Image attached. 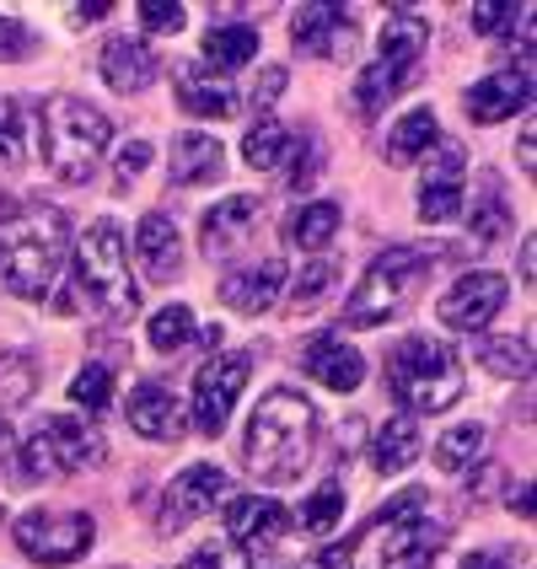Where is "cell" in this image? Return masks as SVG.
Segmentation results:
<instances>
[{"label": "cell", "mask_w": 537, "mask_h": 569, "mask_svg": "<svg viewBox=\"0 0 537 569\" xmlns=\"http://www.w3.org/2000/svg\"><path fill=\"white\" fill-rule=\"evenodd\" d=\"M312 436H317V413L301 392L275 387L263 392V403L248 419V436H242V462L258 483L280 489L290 478H301V468L312 462Z\"/></svg>", "instance_id": "1"}, {"label": "cell", "mask_w": 537, "mask_h": 569, "mask_svg": "<svg viewBox=\"0 0 537 569\" xmlns=\"http://www.w3.org/2000/svg\"><path fill=\"white\" fill-rule=\"evenodd\" d=\"M64 210L54 204H11L0 221V284L22 301H43L64 263Z\"/></svg>", "instance_id": "2"}, {"label": "cell", "mask_w": 537, "mask_h": 569, "mask_svg": "<svg viewBox=\"0 0 537 569\" xmlns=\"http://www.w3.org/2000/svg\"><path fill=\"white\" fill-rule=\"evenodd\" d=\"M113 140L108 113L81 102V97H49L38 108V146H43V167L60 183H92L97 161Z\"/></svg>", "instance_id": "3"}, {"label": "cell", "mask_w": 537, "mask_h": 569, "mask_svg": "<svg viewBox=\"0 0 537 569\" xmlns=\"http://www.w3.org/2000/svg\"><path fill=\"white\" fill-rule=\"evenodd\" d=\"M463 360L446 339H430V333H414L404 345L387 355V392L414 413H441L463 398Z\"/></svg>", "instance_id": "4"}, {"label": "cell", "mask_w": 537, "mask_h": 569, "mask_svg": "<svg viewBox=\"0 0 537 569\" xmlns=\"http://www.w3.org/2000/svg\"><path fill=\"white\" fill-rule=\"evenodd\" d=\"M76 290L87 296L102 322H135L140 312V290L129 280V248L119 221H92L87 237L76 242Z\"/></svg>", "instance_id": "5"}, {"label": "cell", "mask_w": 537, "mask_h": 569, "mask_svg": "<svg viewBox=\"0 0 537 569\" xmlns=\"http://www.w3.org/2000/svg\"><path fill=\"white\" fill-rule=\"evenodd\" d=\"M102 462H108V441L81 413H49L43 425H32L28 441L17 446V473L28 483L81 473V468H102Z\"/></svg>", "instance_id": "6"}, {"label": "cell", "mask_w": 537, "mask_h": 569, "mask_svg": "<svg viewBox=\"0 0 537 569\" xmlns=\"http://www.w3.org/2000/svg\"><path fill=\"white\" fill-rule=\"evenodd\" d=\"M430 280V253L419 248H387L371 258L366 280L355 284V296L345 301V328H381L419 296V284Z\"/></svg>", "instance_id": "7"}, {"label": "cell", "mask_w": 537, "mask_h": 569, "mask_svg": "<svg viewBox=\"0 0 537 569\" xmlns=\"http://www.w3.org/2000/svg\"><path fill=\"white\" fill-rule=\"evenodd\" d=\"M381 538V569H430L441 553V527L425 516V489H404L392 506L377 510Z\"/></svg>", "instance_id": "8"}, {"label": "cell", "mask_w": 537, "mask_h": 569, "mask_svg": "<svg viewBox=\"0 0 537 569\" xmlns=\"http://www.w3.org/2000/svg\"><path fill=\"white\" fill-rule=\"evenodd\" d=\"M17 548L28 553L32 565L43 569H60V565H76L87 548L97 542V521L87 510H28L17 527H11Z\"/></svg>", "instance_id": "9"}, {"label": "cell", "mask_w": 537, "mask_h": 569, "mask_svg": "<svg viewBox=\"0 0 537 569\" xmlns=\"http://www.w3.org/2000/svg\"><path fill=\"white\" fill-rule=\"evenodd\" d=\"M253 377V349H231V355H210L193 377V430L199 436H221L231 409H237V392Z\"/></svg>", "instance_id": "10"}, {"label": "cell", "mask_w": 537, "mask_h": 569, "mask_svg": "<svg viewBox=\"0 0 537 569\" xmlns=\"http://www.w3.org/2000/svg\"><path fill=\"white\" fill-rule=\"evenodd\" d=\"M226 495H231L226 468H216V462H193V468H183V473L167 483L161 510H157V532H183L189 521H199V516H210L216 506H226Z\"/></svg>", "instance_id": "11"}, {"label": "cell", "mask_w": 537, "mask_h": 569, "mask_svg": "<svg viewBox=\"0 0 537 569\" xmlns=\"http://www.w3.org/2000/svg\"><path fill=\"white\" fill-rule=\"evenodd\" d=\"M506 296H510L506 274L474 269V274H463V280L451 284L441 301H436V317H441L446 328H457V333H484V328L500 317Z\"/></svg>", "instance_id": "12"}, {"label": "cell", "mask_w": 537, "mask_h": 569, "mask_svg": "<svg viewBox=\"0 0 537 569\" xmlns=\"http://www.w3.org/2000/svg\"><path fill=\"white\" fill-rule=\"evenodd\" d=\"M463 172H468L463 146L457 140H436L425 183H419V221L425 226H446L463 216Z\"/></svg>", "instance_id": "13"}, {"label": "cell", "mask_w": 537, "mask_h": 569, "mask_svg": "<svg viewBox=\"0 0 537 569\" xmlns=\"http://www.w3.org/2000/svg\"><path fill=\"white\" fill-rule=\"evenodd\" d=\"M290 43L312 60H349L355 54V17L345 6H301L290 17Z\"/></svg>", "instance_id": "14"}, {"label": "cell", "mask_w": 537, "mask_h": 569, "mask_svg": "<svg viewBox=\"0 0 537 569\" xmlns=\"http://www.w3.org/2000/svg\"><path fill=\"white\" fill-rule=\"evenodd\" d=\"M125 419H129V430L146 436V441H183V436H189V413L178 403V392L161 387V381H140V387L129 392Z\"/></svg>", "instance_id": "15"}, {"label": "cell", "mask_w": 537, "mask_h": 569, "mask_svg": "<svg viewBox=\"0 0 537 569\" xmlns=\"http://www.w3.org/2000/svg\"><path fill=\"white\" fill-rule=\"evenodd\" d=\"M258 216H263L258 193H231L216 210H205V221H199V248H205V258H231L253 237Z\"/></svg>", "instance_id": "16"}, {"label": "cell", "mask_w": 537, "mask_h": 569, "mask_svg": "<svg viewBox=\"0 0 537 569\" xmlns=\"http://www.w3.org/2000/svg\"><path fill=\"white\" fill-rule=\"evenodd\" d=\"M97 70H102V81H108L119 97H135L161 76V54L146 43V38H129L125 32V38H108V49H102Z\"/></svg>", "instance_id": "17"}, {"label": "cell", "mask_w": 537, "mask_h": 569, "mask_svg": "<svg viewBox=\"0 0 537 569\" xmlns=\"http://www.w3.org/2000/svg\"><path fill=\"white\" fill-rule=\"evenodd\" d=\"M527 102H533V70L527 64L495 70V76H484L474 92H468V119L474 124H500L510 113H521Z\"/></svg>", "instance_id": "18"}, {"label": "cell", "mask_w": 537, "mask_h": 569, "mask_svg": "<svg viewBox=\"0 0 537 569\" xmlns=\"http://www.w3.org/2000/svg\"><path fill=\"white\" fill-rule=\"evenodd\" d=\"M285 274H290V269H285V258H258V263H248V269L226 274V280H221V301L231 307V312H242V317L269 312V307L280 301Z\"/></svg>", "instance_id": "19"}, {"label": "cell", "mask_w": 537, "mask_h": 569, "mask_svg": "<svg viewBox=\"0 0 537 569\" xmlns=\"http://www.w3.org/2000/svg\"><path fill=\"white\" fill-rule=\"evenodd\" d=\"M301 371L322 381L328 392H355L366 381V360H360L355 345H345V333H317L307 355H301Z\"/></svg>", "instance_id": "20"}, {"label": "cell", "mask_w": 537, "mask_h": 569, "mask_svg": "<svg viewBox=\"0 0 537 569\" xmlns=\"http://www.w3.org/2000/svg\"><path fill=\"white\" fill-rule=\"evenodd\" d=\"M172 87H178L183 113H193V119H231V113H237V92L226 87L210 64L183 60L178 70H172Z\"/></svg>", "instance_id": "21"}, {"label": "cell", "mask_w": 537, "mask_h": 569, "mask_svg": "<svg viewBox=\"0 0 537 569\" xmlns=\"http://www.w3.org/2000/svg\"><path fill=\"white\" fill-rule=\"evenodd\" d=\"M285 527H290V516H285V506H275V500H258V495L226 500V538L242 542L248 553H253V548H269V542H280Z\"/></svg>", "instance_id": "22"}, {"label": "cell", "mask_w": 537, "mask_h": 569, "mask_svg": "<svg viewBox=\"0 0 537 569\" xmlns=\"http://www.w3.org/2000/svg\"><path fill=\"white\" fill-rule=\"evenodd\" d=\"M135 258H140V274L151 284L178 280V269H183V242H178V226L167 221L161 210H151L146 221L135 226Z\"/></svg>", "instance_id": "23"}, {"label": "cell", "mask_w": 537, "mask_h": 569, "mask_svg": "<svg viewBox=\"0 0 537 569\" xmlns=\"http://www.w3.org/2000/svg\"><path fill=\"white\" fill-rule=\"evenodd\" d=\"M221 140L216 134H199V129H189V134H178L172 140V161H167V183H178V189H189V183H210V178H221Z\"/></svg>", "instance_id": "24"}, {"label": "cell", "mask_w": 537, "mask_h": 569, "mask_svg": "<svg viewBox=\"0 0 537 569\" xmlns=\"http://www.w3.org/2000/svg\"><path fill=\"white\" fill-rule=\"evenodd\" d=\"M425 49H430V22L419 11H387V22H381V64H398V70L414 76Z\"/></svg>", "instance_id": "25"}, {"label": "cell", "mask_w": 537, "mask_h": 569, "mask_svg": "<svg viewBox=\"0 0 537 569\" xmlns=\"http://www.w3.org/2000/svg\"><path fill=\"white\" fill-rule=\"evenodd\" d=\"M436 140H441L436 113H430V108H409L398 124L387 129V146H381V157H387V167H414V161L436 146Z\"/></svg>", "instance_id": "26"}, {"label": "cell", "mask_w": 537, "mask_h": 569, "mask_svg": "<svg viewBox=\"0 0 537 569\" xmlns=\"http://www.w3.org/2000/svg\"><path fill=\"white\" fill-rule=\"evenodd\" d=\"M339 221H345V210H339L334 199H312V204L290 210V221H285V242H290V248H301V253H322V248L334 242Z\"/></svg>", "instance_id": "27"}, {"label": "cell", "mask_w": 537, "mask_h": 569, "mask_svg": "<svg viewBox=\"0 0 537 569\" xmlns=\"http://www.w3.org/2000/svg\"><path fill=\"white\" fill-rule=\"evenodd\" d=\"M419 451H425V446H419V425H414L409 413H398V419L381 425L377 451H371V468H377L381 478H392V473H404V468H414Z\"/></svg>", "instance_id": "28"}, {"label": "cell", "mask_w": 537, "mask_h": 569, "mask_svg": "<svg viewBox=\"0 0 537 569\" xmlns=\"http://www.w3.org/2000/svg\"><path fill=\"white\" fill-rule=\"evenodd\" d=\"M205 54L216 60V70H242L258 54V28L253 22H216L205 32Z\"/></svg>", "instance_id": "29"}, {"label": "cell", "mask_w": 537, "mask_h": 569, "mask_svg": "<svg viewBox=\"0 0 537 569\" xmlns=\"http://www.w3.org/2000/svg\"><path fill=\"white\" fill-rule=\"evenodd\" d=\"M285 157H290V129L275 113H258V124H248V134H242V161L253 172H275Z\"/></svg>", "instance_id": "30"}, {"label": "cell", "mask_w": 537, "mask_h": 569, "mask_svg": "<svg viewBox=\"0 0 537 569\" xmlns=\"http://www.w3.org/2000/svg\"><path fill=\"white\" fill-rule=\"evenodd\" d=\"M404 81H409V70H398V64H381V60L366 64V70H360V81H355V113L371 124L381 108L398 97V87H404Z\"/></svg>", "instance_id": "31"}, {"label": "cell", "mask_w": 537, "mask_h": 569, "mask_svg": "<svg viewBox=\"0 0 537 569\" xmlns=\"http://www.w3.org/2000/svg\"><path fill=\"white\" fill-rule=\"evenodd\" d=\"M484 183V193H478L474 204V248H495L500 237H510V210H506V193H500V178L495 172H484L478 178Z\"/></svg>", "instance_id": "32"}, {"label": "cell", "mask_w": 537, "mask_h": 569, "mask_svg": "<svg viewBox=\"0 0 537 569\" xmlns=\"http://www.w3.org/2000/svg\"><path fill=\"white\" fill-rule=\"evenodd\" d=\"M345 506H349V495H345V483L339 478H328L317 495H307L301 500V510H296V521H301V532H312V538H328L339 521H345Z\"/></svg>", "instance_id": "33"}, {"label": "cell", "mask_w": 537, "mask_h": 569, "mask_svg": "<svg viewBox=\"0 0 537 569\" xmlns=\"http://www.w3.org/2000/svg\"><path fill=\"white\" fill-rule=\"evenodd\" d=\"M484 441L489 436H484V425H474V419L468 425H451L441 441H436V468L441 473H468L478 457H484Z\"/></svg>", "instance_id": "34"}, {"label": "cell", "mask_w": 537, "mask_h": 569, "mask_svg": "<svg viewBox=\"0 0 537 569\" xmlns=\"http://www.w3.org/2000/svg\"><path fill=\"white\" fill-rule=\"evenodd\" d=\"M32 387H38V360H32L28 349H6L0 355V409L28 403Z\"/></svg>", "instance_id": "35"}, {"label": "cell", "mask_w": 537, "mask_h": 569, "mask_svg": "<svg viewBox=\"0 0 537 569\" xmlns=\"http://www.w3.org/2000/svg\"><path fill=\"white\" fill-rule=\"evenodd\" d=\"M70 403L81 409V419H97V413L113 409V366H87L70 381Z\"/></svg>", "instance_id": "36"}, {"label": "cell", "mask_w": 537, "mask_h": 569, "mask_svg": "<svg viewBox=\"0 0 537 569\" xmlns=\"http://www.w3.org/2000/svg\"><path fill=\"white\" fill-rule=\"evenodd\" d=\"M334 284H339V263H334V258H317L312 269H301V280L290 284V312H296V317L312 312V307L328 296V290H334Z\"/></svg>", "instance_id": "37"}, {"label": "cell", "mask_w": 537, "mask_h": 569, "mask_svg": "<svg viewBox=\"0 0 537 569\" xmlns=\"http://www.w3.org/2000/svg\"><path fill=\"white\" fill-rule=\"evenodd\" d=\"M478 360L495 371V377H527L533 371V345L527 339H484Z\"/></svg>", "instance_id": "38"}, {"label": "cell", "mask_w": 537, "mask_h": 569, "mask_svg": "<svg viewBox=\"0 0 537 569\" xmlns=\"http://www.w3.org/2000/svg\"><path fill=\"white\" fill-rule=\"evenodd\" d=\"M28 161V113L0 97V167H22Z\"/></svg>", "instance_id": "39"}, {"label": "cell", "mask_w": 537, "mask_h": 569, "mask_svg": "<svg viewBox=\"0 0 537 569\" xmlns=\"http://www.w3.org/2000/svg\"><path fill=\"white\" fill-rule=\"evenodd\" d=\"M193 339V312L189 307H161L151 317V349L157 355H172V349H183Z\"/></svg>", "instance_id": "40"}, {"label": "cell", "mask_w": 537, "mask_h": 569, "mask_svg": "<svg viewBox=\"0 0 537 569\" xmlns=\"http://www.w3.org/2000/svg\"><path fill=\"white\" fill-rule=\"evenodd\" d=\"M189 569H253V553H248L242 542L216 538V542H205V548L193 553Z\"/></svg>", "instance_id": "41"}, {"label": "cell", "mask_w": 537, "mask_h": 569, "mask_svg": "<svg viewBox=\"0 0 537 569\" xmlns=\"http://www.w3.org/2000/svg\"><path fill=\"white\" fill-rule=\"evenodd\" d=\"M135 11H140V22L151 32H183V22H189V11L178 0H140Z\"/></svg>", "instance_id": "42"}, {"label": "cell", "mask_w": 537, "mask_h": 569, "mask_svg": "<svg viewBox=\"0 0 537 569\" xmlns=\"http://www.w3.org/2000/svg\"><path fill=\"white\" fill-rule=\"evenodd\" d=\"M146 167H151V146H146V140H129L125 151H119V161H113V183H119V189H129V183H135Z\"/></svg>", "instance_id": "43"}, {"label": "cell", "mask_w": 537, "mask_h": 569, "mask_svg": "<svg viewBox=\"0 0 537 569\" xmlns=\"http://www.w3.org/2000/svg\"><path fill=\"white\" fill-rule=\"evenodd\" d=\"M285 81H290V70H285V64H263V81L253 87V108H258V113H269V108H275V97L285 92Z\"/></svg>", "instance_id": "44"}, {"label": "cell", "mask_w": 537, "mask_h": 569, "mask_svg": "<svg viewBox=\"0 0 537 569\" xmlns=\"http://www.w3.org/2000/svg\"><path fill=\"white\" fill-rule=\"evenodd\" d=\"M28 28L17 22V17H0V60H17V54H28Z\"/></svg>", "instance_id": "45"}, {"label": "cell", "mask_w": 537, "mask_h": 569, "mask_svg": "<svg viewBox=\"0 0 537 569\" xmlns=\"http://www.w3.org/2000/svg\"><path fill=\"white\" fill-rule=\"evenodd\" d=\"M301 569H355V542H334V548L312 553Z\"/></svg>", "instance_id": "46"}, {"label": "cell", "mask_w": 537, "mask_h": 569, "mask_svg": "<svg viewBox=\"0 0 537 569\" xmlns=\"http://www.w3.org/2000/svg\"><path fill=\"white\" fill-rule=\"evenodd\" d=\"M506 22H516V6H474V32H500Z\"/></svg>", "instance_id": "47"}, {"label": "cell", "mask_w": 537, "mask_h": 569, "mask_svg": "<svg viewBox=\"0 0 537 569\" xmlns=\"http://www.w3.org/2000/svg\"><path fill=\"white\" fill-rule=\"evenodd\" d=\"M108 11H113L108 0H92V6H70V22H76V28H87V22H97V17H108Z\"/></svg>", "instance_id": "48"}, {"label": "cell", "mask_w": 537, "mask_h": 569, "mask_svg": "<svg viewBox=\"0 0 537 569\" xmlns=\"http://www.w3.org/2000/svg\"><path fill=\"white\" fill-rule=\"evenodd\" d=\"M506 506L516 510L521 521H533V483H516V489H510V500H506Z\"/></svg>", "instance_id": "49"}, {"label": "cell", "mask_w": 537, "mask_h": 569, "mask_svg": "<svg viewBox=\"0 0 537 569\" xmlns=\"http://www.w3.org/2000/svg\"><path fill=\"white\" fill-rule=\"evenodd\" d=\"M463 569H510V565H506V553H468Z\"/></svg>", "instance_id": "50"}, {"label": "cell", "mask_w": 537, "mask_h": 569, "mask_svg": "<svg viewBox=\"0 0 537 569\" xmlns=\"http://www.w3.org/2000/svg\"><path fill=\"white\" fill-rule=\"evenodd\" d=\"M17 457V436H11V425H6V413H0V468Z\"/></svg>", "instance_id": "51"}, {"label": "cell", "mask_w": 537, "mask_h": 569, "mask_svg": "<svg viewBox=\"0 0 537 569\" xmlns=\"http://www.w3.org/2000/svg\"><path fill=\"white\" fill-rule=\"evenodd\" d=\"M533 269H537V248H533V237L521 242V280L533 284Z\"/></svg>", "instance_id": "52"}, {"label": "cell", "mask_w": 537, "mask_h": 569, "mask_svg": "<svg viewBox=\"0 0 537 569\" xmlns=\"http://www.w3.org/2000/svg\"><path fill=\"white\" fill-rule=\"evenodd\" d=\"M533 146H537V134H533V124L521 129V167H527V172H533Z\"/></svg>", "instance_id": "53"}]
</instances>
